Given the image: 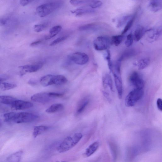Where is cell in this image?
<instances>
[{
    "label": "cell",
    "mask_w": 162,
    "mask_h": 162,
    "mask_svg": "<svg viewBox=\"0 0 162 162\" xmlns=\"http://www.w3.org/2000/svg\"><path fill=\"white\" fill-rule=\"evenodd\" d=\"M82 133H77L72 136L67 137L58 146L59 152L63 153L68 151L75 146L82 138Z\"/></svg>",
    "instance_id": "1"
},
{
    "label": "cell",
    "mask_w": 162,
    "mask_h": 162,
    "mask_svg": "<svg viewBox=\"0 0 162 162\" xmlns=\"http://www.w3.org/2000/svg\"><path fill=\"white\" fill-rule=\"evenodd\" d=\"M62 5L63 2L60 1L50 2L39 6L36 9V11L40 17H43L52 13Z\"/></svg>",
    "instance_id": "2"
},
{
    "label": "cell",
    "mask_w": 162,
    "mask_h": 162,
    "mask_svg": "<svg viewBox=\"0 0 162 162\" xmlns=\"http://www.w3.org/2000/svg\"><path fill=\"white\" fill-rule=\"evenodd\" d=\"M144 94V88H135L130 91L126 96L125 100V105L128 107L134 106L143 98Z\"/></svg>",
    "instance_id": "3"
},
{
    "label": "cell",
    "mask_w": 162,
    "mask_h": 162,
    "mask_svg": "<svg viewBox=\"0 0 162 162\" xmlns=\"http://www.w3.org/2000/svg\"><path fill=\"white\" fill-rule=\"evenodd\" d=\"M63 93L55 92H43L38 93L32 96V100L35 102L45 104L47 103L57 97H62Z\"/></svg>",
    "instance_id": "4"
},
{
    "label": "cell",
    "mask_w": 162,
    "mask_h": 162,
    "mask_svg": "<svg viewBox=\"0 0 162 162\" xmlns=\"http://www.w3.org/2000/svg\"><path fill=\"white\" fill-rule=\"evenodd\" d=\"M39 117L36 115L25 112L15 113L12 122L16 124L33 122L38 119Z\"/></svg>",
    "instance_id": "5"
},
{
    "label": "cell",
    "mask_w": 162,
    "mask_h": 162,
    "mask_svg": "<svg viewBox=\"0 0 162 162\" xmlns=\"http://www.w3.org/2000/svg\"><path fill=\"white\" fill-rule=\"evenodd\" d=\"M112 44L111 40L109 38L104 36L97 37L93 43L94 48L97 51L107 50Z\"/></svg>",
    "instance_id": "6"
},
{
    "label": "cell",
    "mask_w": 162,
    "mask_h": 162,
    "mask_svg": "<svg viewBox=\"0 0 162 162\" xmlns=\"http://www.w3.org/2000/svg\"><path fill=\"white\" fill-rule=\"evenodd\" d=\"M68 58L73 63L79 65H84L89 61V57L86 53L77 52L70 54Z\"/></svg>",
    "instance_id": "7"
},
{
    "label": "cell",
    "mask_w": 162,
    "mask_h": 162,
    "mask_svg": "<svg viewBox=\"0 0 162 162\" xmlns=\"http://www.w3.org/2000/svg\"><path fill=\"white\" fill-rule=\"evenodd\" d=\"M129 81L131 84L135 88H144L145 86L144 80L137 72H134L131 75Z\"/></svg>",
    "instance_id": "8"
},
{
    "label": "cell",
    "mask_w": 162,
    "mask_h": 162,
    "mask_svg": "<svg viewBox=\"0 0 162 162\" xmlns=\"http://www.w3.org/2000/svg\"><path fill=\"white\" fill-rule=\"evenodd\" d=\"M33 104L28 101L16 99L13 103L12 106L16 110H24L32 108Z\"/></svg>",
    "instance_id": "9"
},
{
    "label": "cell",
    "mask_w": 162,
    "mask_h": 162,
    "mask_svg": "<svg viewBox=\"0 0 162 162\" xmlns=\"http://www.w3.org/2000/svg\"><path fill=\"white\" fill-rule=\"evenodd\" d=\"M43 66V63H40L33 65L20 66L18 68L21 69L22 70V72L25 74L26 73H32L37 72L41 69Z\"/></svg>",
    "instance_id": "10"
},
{
    "label": "cell",
    "mask_w": 162,
    "mask_h": 162,
    "mask_svg": "<svg viewBox=\"0 0 162 162\" xmlns=\"http://www.w3.org/2000/svg\"><path fill=\"white\" fill-rule=\"evenodd\" d=\"M149 33L147 39L150 43L153 42L159 38L162 34L161 27H159L155 29H151L147 31Z\"/></svg>",
    "instance_id": "11"
},
{
    "label": "cell",
    "mask_w": 162,
    "mask_h": 162,
    "mask_svg": "<svg viewBox=\"0 0 162 162\" xmlns=\"http://www.w3.org/2000/svg\"><path fill=\"white\" fill-rule=\"evenodd\" d=\"M115 81V83L118 98L120 99L122 98L123 95V87L122 80L120 75L115 72L113 73Z\"/></svg>",
    "instance_id": "12"
},
{
    "label": "cell",
    "mask_w": 162,
    "mask_h": 162,
    "mask_svg": "<svg viewBox=\"0 0 162 162\" xmlns=\"http://www.w3.org/2000/svg\"><path fill=\"white\" fill-rule=\"evenodd\" d=\"M55 75H48L42 77L40 79V84L44 87L55 84Z\"/></svg>",
    "instance_id": "13"
},
{
    "label": "cell",
    "mask_w": 162,
    "mask_h": 162,
    "mask_svg": "<svg viewBox=\"0 0 162 162\" xmlns=\"http://www.w3.org/2000/svg\"><path fill=\"white\" fill-rule=\"evenodd\" d=\"M71 13L75 14L77 17H80L87 14H92L95 13V10L92 9L78 8L73 11Z\"/></svg>",
    "instance_id": "14"
},
{
    "label": "cell",
    "mask_w": 162,
    "mask_h": 162,
    "mask_svg": "<svg viewBox=\"0 0 162 162\" xmlns=\"http://www.w3.org/2000/svg\"><path fill=\"white\" fill-rule=\"evenodd\" d=\"M162 1H150L148 5V8L152 12L156 13L162 9Z\"/></svg>",
    "instance_id": "15"
},
{
    "label": "cell",
    "mask_w": 162,
    "mask_h": 162,
    "mask_svg": "<svg viewBox=\"0 0 162 162\" xmlns=\"http://www.w3.org/2000/svg\"><path fill=\"white\" fill-rule=\"evenodd\" d=\"M99 144L96 141L86 149L84 155L85 157H88L94 154L98 149Z\"/></svg>",
    "instance_id": "16"
},
{
    "label": "cell",
    "mask_w": 162,
    "mask_h": 162,
    "mask_svg": "<svg viewBox=\"0 0 162 162\" xmlns=\"http://www.w3.org/2000/svg\"><path fill=\"white\" fill-rule=\"evenodd\" d=\"M102 82L104 88L108 87L112 92H114L113 81L110 75L106 74L103 77Z\"/></svg>",
    "instance_id": "17"
},
{
    "label": "cell",
    "mask_w": 162,
    "mask_h": 162,
    "mask_svg": "<svg viewBox=\"0 0 162 162\" xmlns=\"http://www.w3.org/2000/svg\"><path fill=\"white\" fill-rule=\"evenodd\" d=\"M146 32L145 28L141 26L137 27L134 32V39L136 42H138L143 37Z\"/></svg>",
    "instance_id": "18"
},
{
    "label": "cell",
    "mask_w": 162,
    "mask_h": 162,
    "mask_svg": "<svg viewBox=\"0 0 162 162\" xmlns=\"http://www.w3.org/2000/svg\"><path fill=\"white\" fill-rule=\"evenodd\" d=\"M62 27L60 25H56L51 29L48 35L45 37L46 40H48L55 37L57 35L62 29Z\"/></svg>",
    "instance_id": "19"
},
{
    "label": "cell",
    "mask_w": 162,
    "mask_h": 162,
    "mask_svg": "<svg viewBox=\"0 0 162 162\" xmlns=\"http://www.w3.org/2000/svg\"><path fill=\"white\" fill-rule=\"evenodd\" d=\"M50 128L47 126H38L34 127L33 133V136L34 138L39 135L49 130Z\"/></svg>",
    "instance_id": "20"
},
{
    "label": "cell",
    "mask_w": 162,
    "mask_h": 162,
    "mask_svg": "<svg viewBox=\"0 0 162 162\" xmlns=\"http://www.w3.org/2000/svg\"><path fill=\"white\" fill-rule=\"evenodd\" d=\"M64 108V106L62 104H54L47 109L45 111L48 114H53L62 110Z\"/></svg>",
    "instance_id": "21"
},
{
    "label": "cell",
    "mask_w": 162,
    "mask_h": 162,
    "mask_svg": "<svg viewBox=\"0 0 162 162\" xmlns=\"http://www.w3.org/2000/svg\"><path fill=\"white\" fill-rule=\"evenodd\" d=\"M17 99L12 96L2 95L0 96V103L12 106Z\"/></svg>",
    "instance_id": "22"
},
{
    "label": "cell",
    "mask_w": 162,
    "mask_h": 162,
    "mask_svg": "<svg viewBox=\"0 0 162 162\" xmlns=\"http://www.w3.org/2000/svg\"><path fill=\"white\" fill-rule=\"evenodd\" d=\"M89 103V100L87 98H83L81 101L77 109V114H79L82 113L85 110Z\"/></svg>",
    "instance_id": "23"
},
{
    "label": "cell",
    "mask_w": 162,
    "mask_h": 162,
    "mask_svg": "<svg viewBox=\"0 0 162 162\" xmlns=\"http://www.w3.org/2000/svg\"><path fill=\"white\" fill-rule=\"evenodd\" d=\"M23 154V151L22 150L16 152L8 157L7 160L9 162H19Z\"/></svg>",
    "instance_id": "24"
},
{
    "label": "cell",
    "mask_w": 162,
    "mask_h": 162,
    "mask_svg": "<svg viewBox=\"0 0 162 162\" xmlns=\"http://www.w3.org/2000/svg\"><path fill=\"white\" fill-rule=\"evenodd\" d=\"M135 16V15H134ZM134 15H128L122 17L118 20L117 27L120 28L123 26L130 20L132 18Z\"/></svg>",
    "instance_id": "25"
},
{
    "label": "cell",
    "mask_w": 162,
    "mask_h": 162,
    "mask_svg": "<svg viewBox=\"0 0 162 162\" xmlns=\"http://www.w3.org/2000/svg\"><path fill=\"white\" fill-rule=\"evenodd\" d=\"M150 59L145 57L140 59L137 63V66L139 70H143L147 68L149 65Z\"/></svg>",
    "instance_id": "26"
},
{
    "label": "cell",
    "mask_w": 162,
    "mask_h": 162,
    "mask_svg": "<svg viewBox=\"0 0 162 162\" xmlns=\"http://www.w3.org/2000/svg\"><path fill=\"white\" fill-rule=\"evenodd\" d=\"M67 82L68 79L64 76L61 75H55V85H62L65 84Z\"/></svg>",
    "instance_id": "27"
},
{
    "label": "cell",
    "mask_w": 162,
    "mask_h": 162,
    "mask_svg": "<svg viewBox=\"0 0 162 162\" xmlns=\"http://www.w3.org/2000/svg\"><path fill=\"white\" fill-rule=\"evenodd\" d=\"M98 25L95 23H91L80 26L79 30L80 31H86V30L97 29Z\"/></svg>",
    "instance_id": "28"
},
{
    "label": "cell",
    "mask_w": 162,
    "mask_h": 162,
    "mask_svg": "<svg viewBox=\"0 0 162 162\" xmlns=\"http://www.w3.org/2000/svg\"><path fill=\"white\" fill-rule=\"evenodd\" d=\"M124 38L123 35L114 36L111 39V43L115 46H117L119 45L122 42Z\"/></svg>",
    "instance_id": "29"
},
{
    "label": "cell",
    "mask_w": 162,
    "mask_h": 162,
    "mask_svg": "<svg viewBox=\"0 0 162 162\" xmlns=\"http://www.w3.org/2000/svg\"><path fill=\"white\" fill-rule=\"evenodd\" d=\"M16 85L7 83H0V88L3 91H6L12 89L16 87Z\"/></svg>",
    "instance_id": "30"
},
{
    "label": "cell",
    "mask_w": 162,
    "mask_h": 162,
    "mask_svg": "<svg viewBox=\"0 0 162 162\" xmlns=\"http://www.w3.org/2000/svg\"><path fill=\"white\" fill-rule=\"evenodd\" d=\"M90 0H70V3L73 6H78L86 5L87 6Z\"/></svg>",
    "instance_id": "31"
},
{
    "label": "cell",
    "mask_w": 162,
    "mask_h": 162,
    "mask_svg": "<svg viewBox=\"0 0 162 162\" xmlns=\"http://www.w3.org/2000/svg\"><path fill=\"white\" fill-rule=\"evenodd\" d=\"M102 5V2L98 0H90L87 6L92 9L100 7Z\"/></svg>",
    "instance_id": "32"
},
{
    "label": "cell",
    "mask_w": 162,
    "mask_h": 162,
    "mask_svg": "<svg viewBox=\"0 0 162 162\" xmlns=\"http://www.w3.org/2000/svg\"><path fill=\"white\" fill-rule=\"evenodd\" d=\"M47 23L35 25L33 27L34 31L37 33H40L43 31L48 27Z\"/></svg>",
    "instance_id": "33"
},
{
    "label": "cell",
    "mask_w": 162,
    "mask_h": 162,
    "mask_svg": "<svg viewBox=\"0 0 162 162\" xmlns=\"http://www.w3.org/2000/svg\"><path fill=\"white\" fill-rule=\"evenodd\" d=\"M106 54V58L107 62L109 69L110 71L113 73L114 71L112 64L111 61L110 53V51L108 49L107 50Z\"/></svg>",
    "instance_id": "34"
},
{
    "label": "cell",
    "mask_w": 162,
    "mask_h": 162,
    "mask_svg": "<svg viewBox=\"0 0 162 162\" xmlns=\"http://www.w3.org/2000/svg\"><path fill=\"white\" fill-rule=\"evenodd\" d=\"M134 18L135 16L127 23L122 33V35H124L130 29L132 26H133L134 22Z\"/></svg>",
    "instance_id": "35"
},
{
    "label": "cell",
    "mask_w": 162,
    "mask_h": 162,
    "mask_svg": "<svg viewBox=\"0 0 162 162\" xmlns=\"http://www.w3.org/2000/svg\"><path fill=\"white\" fill-rule=\"evenodd\" d=\"M133 35L132 34H129L127 37L125 44L126 46L129 47L133 44L134 40Z\"/></svg>",
    "instance_id": "36"
},
{
    "label": "cell",
    "mask_w": 162,
    "mask_h": 162,
    "mask_svg": "<svg viewBox=\"0 0 162 162\" xmlns=\"http://www.w3.org/2000/svg\"><path fill=\"white\" fill-rule=\"evenodd\" d=\"M68 37V36H65L58 38L51 43L49 45L52 46H55L59 43L64 41V40H66Z\"/></svg>",
    "instance_id": "37"
},
{
    "label": "cell",
    "mask_w": 162,
    "mask_h": 162,
    "mask_svg": "<svg viewBox=\"0 0 162 162\" xmlns=\"http://www.w3.org/2000/svg\"><path fill=\"white\" fill-rule=\"evenodd\" d=\"M122 60V59L120 57L117 61L115 65L116 72L115 73L120 75H121V65Z\"/></svg>",
    "instance_id": "38"
},
{
    "label": "cell",
    "mask_w": 162,
    "mask_h": 162,
    "mask_svg": "<svg viewBox=\"0 0 162 162\" xmlns=\"http://www.w3.org/2000/svg\"><path fill=\"white\" fill-rule=\"evenodd\" d=\"M14 112L9 113L6 114L4 115L5 121L6 122H12L14 116Z\"/></svg>",
    "instance_id": "39"
},
{
    "label": "cell",
    "mask_w": 162,
    "mask_h": 162,
    "mask_svg": "<svg viewBox=\"0 0 162 162\" xmlns=\"http://www.w3.org/2000/svg\"><path fill=\"white\" fill-rule=\"evenodd\" d=\"M134 52L133 50L127 51L124 54L120 57L123 60L124 58L133 56L134 54Z\"/></svg>",
    "instance_id": "40"
},
{
    "label": "cell",
    "mask_w": 162,
    "mask_h": 162,
    "mask_svg": "<svg viewBox=\"0 0 162 162\" xmlns=\"http://www.w3.org/2000/svg\"><path fill=\"white\" fill-rule=\"evenodd\" d=\"M34 1L35 0H20V4L22 6H25Z\"/></svg>",
    "instance_id": "41"
},
{
    "label": "cell",
    "mask_w": 162,
    "mask_h": 162,
    "mask_svg": "<svg viewBox=\"0 0 162 162\" xmlns=\"http://www.w3.org/2000/svg\"><path fill=\"white\" fill-rule=\"evenodd\" d=\"M8 19L7 17H3L0 18V26L5 25L7 23Z\"/></svg>",
    "instance_id": "42"
},
{
    "label": "cell",
    "mask_w": 162,
    "mask_h": 162,
    "mask_svg": "<svg viewBox=\"0 0 162 162\" xmlns=\"http://www.w3.org/2000/svg\"><path fill=\"white\" fill-rule=\"evenodd\" d=\"M157 106L158 109L160 111L162 110V100L161 98H158L156 102Z\"/></svg>",
    "instance_id": "43"
},
{
    "label": "cell",
    "mask_w": 162,
    "mask_h": 162,
    "mask_svg": "<svg viewBox=\"0 0 162 162\" xmlns=\"http://www.w3.org/2000/svg\"><path fill=\"white\" fill-rule=\"evenodd\" d=\"M42 42V41L41 40H37V41H36L32 43L31 44H30V45L32 47L36 46L40 44V43H41Z\"/></svg>",
    "instance_id": "44"
},
{
    "label": "cell",
    "mask_w": 162,
    "mask_h": 162,
    "mask_svg": "<svg viewBox=\"0 0 162 162\" xmlns=\"http://www.w3.org/2000/svg\"><path fill=\"white\" fill-rule=\"evenodd\" d=\"M28 83L29 84L32 85H35L37 83L36 81L34 79H30Z\"/></svg>",
    "instance_id": "45"
},
{
    "label": "cell",
    "mask_w": 162,
    "mask_h": 162,
    "mask_svg": "<svg viewBox=\"0 0 162 162\" xmlns=\"http://www.w3.org/2000/svg\"><path fill=\"white\" fill-rule=\"evenodd\" d=\"M5 79L4 78L0 77V83L3 82L5 80Z\"/></svg>",
    "instance_id": "46"
}]
</instances>
